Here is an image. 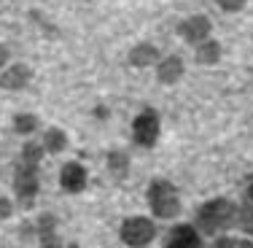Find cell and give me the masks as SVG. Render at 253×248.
Segmentation results:
<instances>
[{
	"instance_id": "1",
	"label": "cell",
	"mask_w": 253,
	"mask_h": 248,
	"mask_svg": "<svg viewBox=\"0 0 253 248\" xmlns=\"http://www.w3.org/2000/svg\"><path fill=\"white\" fill-rule=\"evenodd\" d=\"M237 224V205L232 199H210L205 202L200 210H197V227L202 229L205 235H215V232H224V229L234 227Z\"/></svg>"
},
{
	"instance_id": "2",
	"label": "cell",
	"mask_w": 253,
	"mask_h": 248,
	"mask_svg": "<svg viewBox=\"0 0 253 248\" xmlns=\"http://www.w3.org/2000/svg\"><path fill=\"white\" fill-rule=\"evenodd\" d=\"M148 208L156 219L172 221L180 216V192L172 181L167 178H156L148 186Z\"/></svg>"
},
{
	"instance_id": "3",
	"label": "cell",
	"mask_w": 253,
	"mask_h": 248,
	"mask_svg": "<svg viewBox=\"0 0 253 248\" xmlns=\"http://www.w3.org/2000/svg\"><path fill=\"white\" fill-rule=\"evenodd\" d=\"M38 186H41L38 184V165H30V162L19 159L16 173H14V192H16V197H19L22 208H33Z\"/></svg>"
},
{
	"instance_id": "4",
	"label": "cell",
	"mask_w": 253,
	"mask_h": 248,
	"mask_svg": "<svg viewBox=\"0 0 253 248\" xmlns=\"http://www.w3.org/2000/svg\"><path fill=\"white\" fill-rule=\"evenodd\" d=\"M122 243L132 246V248H140V246H148L154 243L156 238V224L146 216H132L122 224Z\"/></svg>"
},
{
	"instance_id": "5",
	"label": "cell",
	"mask_w": 253,
	"mask_h": 248,
	"mask_svg": "<svg viewBox=\"0 0 253 248\" xmlns=\"http://www.w3.org/2000/svg\"><path fill=\"white\" fill-rule=\"evenodd\" d=\"M159 130H162L159 113H156L154 108H146V111H140L137 119L132 122V141L143 149H151V146H156V141H159Z\"/></svg>"
},
{
	"instance_id": "6",
	"label": "cell",
	"mask_w": 253,
	"mask_h": 248,
	"mask_svg": "<svg viewBox=\"0 0 253 248\" xmlns=\"http://www.w3.org/2000/svg\"><path fill=\"white\" fill-rule=\"evenodd\" d=\"M210 30H213V25H210V19L202 14H194V16H189V19H183L178 25L180 38H183L186 44H194V46H200L205 38H210Z\"/></svg>"
},
{
	"instance_id": "7",
	"label": "cell",
	"mask_w": 253,
	"mask_h": 248,
	"mask_svg": "<svg viewBox=\"0 0 253 248\" xmlns=\"http://www.w3.org/2000/svg\"><path fill=\"white\" fill-rule=\"evenodd\" d=\"M165 248H200L202 246V238L200 232H197V227H191V224H175V227L167 232Z\"/></svg>"
},
{
	"instance_id": "8",
	"label": "cell",
	"mask_w": 253,
	"mask_h": 248,
	"mask_svg": "<svg viewBox=\"0 0 253 248\" xmlns=\"http://www.w3.org/2000/svg\"><path fill=\"white\" fill-rule=\"evenodd\" d=\"M86 167L81 165V162H68V165L62 167V173H59V186H62L65 192H70V195H81L84 189H86Z\"/></svg>"
},
{
	"instance_id": "9",
	"label": "cell",
	"mask_w": 253,
	"mask_h": 248,
	"mask_svg": "<svg viewBox=\"0 0 253 248\" xmlns=\"http://www.w3.org/2000/svg\"><path fill=\"white\" fill-rule=\"evenodd\" d=\"M183 73H186V65L178 54H170V57L156 62V78H159L162 84H167V87H170V84H178L180 78H183Z\"/></svg>"
},
{
	"instance_id": "10",
	"label": "cell",
	"mask_w": 253,
	"mask_h": 248,
	"mask_svg": "<svg viewBox=\"0 0 253 248\" xmlns=\"http://www.w3.org/2000/svg\"><path fill=\"white\" fill-rule=\"evenodd\" d=\"M30 78H33V68L25 65V62H16V65H11L5 73H0V87L16 92V89H25L27 87Z\"/></svg>"
},
{
	"instance_id": "11",
	"label": "cell",
	"mask_w": 253,
	"mask_h": 248,
	"mask_svg": "<svg viewBox=\"0 0 253 248\" xmlns=\"http://www.w3.org/2000/svg\"><path fill=\"white\" fill-rule=\"evenodd\" d=\"M159 49L154 44H135L129 51V65L132 68H148V65L159 62Z\"/></svg>"
},
{
	"instance_id": "12",
	"label": "cell",
	"mask_w": 253,
	"mask_h": 248,
	"mask_svg": "<svg viewBox=\"0 0 253 248\" xmlns=\"http://www.w3.org/2000/svg\"><path fill=\"white\" fill-rule=\"evenodd\" d=\"M35 235H38L41 246H57V219L51 213H41L35 221Z\"/></svg>"
},
{
	"instance_id": "13",
	"label": "cell",
	"mask_w": 253,
	"mask_h": 248,
	"mask_svg": "<svg viewBox=\"0 0 253 248\" xmlns=\"http://www.w3.org/2000/svg\"><path fill=\"white\" fill-rule=\"evenodd\" d=\"M221 59V44L213 38H205L200 46H197V62L200 65H215Z\"/></svg>"
},
{
	"instance_id": "14",
	"label": "cell",
	"mask_w": 253,
	"mask_h": 248,
	"mask_svg": "<svg viewBox=\"0 0 253 248\" xmlns=\"http://www.w3.org/2000/svg\"><path fill=\"white\" fill-rule=\"evenodd\" d=\"M43 149L49 151V154H59V151L68 149V135H65V130H59V127L46 130V135H43Z\"/></svg>"
},
{
	"instance_id": "15",
	"label": "cell",
	"mask_w": 253,
	"mask_h": 248,
	"mask_svg": "<svg viewBox=\"0 0 253 248\" xmlns=\"http://www.w3.org/2000/svg\"><path fill=\"white\" fill-rule=\"evenodd\" d=\"M108 170L116 175V178H126V173H129V156L119 149L108 151Z\"/></svg>"
},
{
	"instance_id": "16",
	"label": "cell",
	"mask_w": 253,
	"mask_h": 248,
	"mask_svg": "<svg viewBox=\"0 0 253 248\" xmlns=\"http://www.w3.org/2000/svg\"><path fill=\"white\" fill-rule=\"evenodd\" d=\"M14 130L19 132V135H33V132L38 130V116H33V113H16Z\"/></svg>"
},
{
	"instance_id": "17",
	"label": "cell",
	"mask_w": 253,
	"mask_h": 248,
	"mask_svg": "<svg viewBox=\"0 0 253 248\" xmlns=\"http://www.w3.org/2000/svg\"><path fill=\"white\" fill-rule=\"evenodd\" d=\"M237 227L243 229L245 235H251V238H253V199L237 208Z\"/></svg>"
},
{
	"instance_id": "18",
	"label": "cell",
	"mask_w": 253,
	"mask_h": 248,
	"mask_svg": "<svg viewBox=\"0 0 253 248\" xmlns=\"http://www.w3.org/2000/svg\"><path fill=\"white\" fill-rule=\"evenodd\" d=\"M43 154H46V149L38 146V143H25L22 146V162H30V165H41Z\"/></svg>"
},
{
	"instance_id": "19",
	"label": "cell",
	"mask_w": 253,
	"mask_h": 248,
	"mask_svg": "<svg viewBox=\"0 0 253 248\" xmlns=\"http://www.w3.org/2000/svg\"><path fill=\"white\" fill-rule=\"evenodd\" d=\"M218 248H253V240H240V238H221L215 240Z\"/></svg>"
},
{
	"instance_id": "20",
	"label": "cell",
	"mask_w": 253,
	"mask_h": 248,
	"mask_svg": "<svg viewBox=\"0 0 253 248\" xmlns=\"http://www.w3.org/2000/svg\"><path fill=\"white\" fill-rule=\"evenodd\" d=\"M215 3H218V8L226 11V14H237V11L245 8V3H248V0H215Z\"/></svg>"
},
{
	"instance_id": "21",
	"label": "cell",
	"mask_w": 253,
	"mask_h": 248,
	"mask_svg": "<svg viewBox=\"0 0 253 248\" xmlns=\"http://www.w3.org/2000/svg\"><path fill=\"white\" fill-rule=\"evenodd\" d=\"M8 216H11V199L0 197V221H3V219H8Z\"/></svg>"
},
{
	"instance_id": "22",
	"label": "cell",
	"mask_w": 253,
	"mask_h": 248,
	"mask_svg": "<svg viewBox=\"0 0 253 248\" xmlns=\"http://www.w3.org/2000/svg\"><path fill=\"white\" fill-rule=\"evenodd\" d=\"M8 57H11L8 46H3V44H0V68H3V65H8Z\"/></svg>"
},
{
	"instance_id": "23",
	"label": "cell",
	"mask_w": 253,
	"mask_h": 248,
	"mask_svg": "<svg viewBox=\"0 0 253 248\" xmlns=\"http://www.w3.org/2000/svg\"><path fill=\"white\" fill-rule=\"evenodd\" d=\"M245 195H248V199H253V178L245 184Z\"/></svg>"
}]
</instances>
